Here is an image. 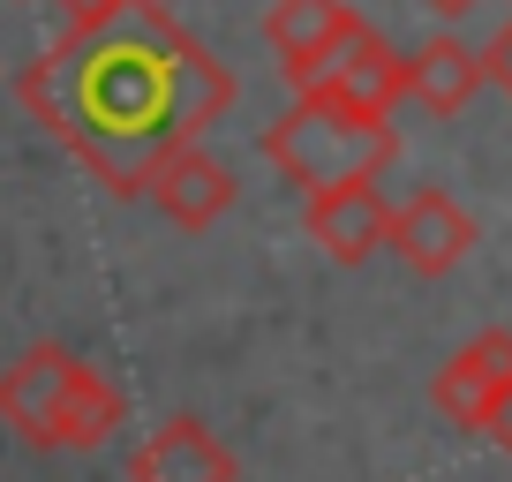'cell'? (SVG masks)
<instances>
[{
  "instance_id": "6da1fadb",
  "label": "cell",
  "mask_w": 512,
  "mask_h": 482,
  "mask_svg": "<svg viewBox=\"0 0 512 482\" xmlns=\"http://www.w3.org/2000/svg\"><path fill=\"white\" fill-rule=\"evenodd\" d=\"M16 98L106 196H151V174L219 129L241 83L166 0H136L98 31H61L16 76Z\"/></svg>"
},
{
  "instance_id": "7a4b0ae2",
  "label": "cell",
  "mask_w": 512,
  "mask_h": 482,
  "mask_svg": "<svg viewBox=\"0 0 512 482\" xmlns=\"http://www.w3.org/2000/svg\"><path fill=\"white\" fill-rule=\"evenodd\" d=\"M0 422L38 452H91L128 422V400L98 362H83L61 339L23 347L0 370Z\"/></svg>"
},
{
  "instance_id": "3957f363",
  "label": "cell",
  "mask_w": 512,
  "mask_h": 482,
  "mask_svg": "<svg viewBox=\"0 0 512 482\" xmlns=\"http://www.w3.org/2000/svg\"><path fill=\"white\" fill-rule=\"evenodd\" d=\"M392 159H400V129L384 113H362L332 91H294V106L264 129V166L287 189H302V204L324 189L377 181Z\"/></svg>"
},
{
  "instance_id": "277c9868",
  "label": "cell",
  "mask_w": 512,
  "mask_h": 482,
  "mask_svg": "<svg viewBox=\"0 0 512 482\" xmlns=\"http://www.w3.org/2000/svg\"><path fill=\"white\" fill-rule=\"evenodd\" d=\"M354 23L362 16H354L347 0H272V8H264V46H272L287 91H317Z\"/></svg>"
},
{
  "instance_id": "5b68a950",
  "label": "cell",
  "mask_w": 512,
  "mask_h": 482,
  "mask_svg": "<svg viewBox=\"0 0 512 482\" xmlns=\"http://www.w3.org/2000/svg\"><path fill=\"white\" fill-rule=\"evenodd\" d=\"M505 392H512V332H475L445 370L430 377L437 415H445L452 430H475V437H490Z\"/></svg>"
},
{
  "instance_id": "8992f818",
  "label": "cell",
  "mask_w": 512,
  "mask_h": 482,
  "mask_svg": "<svg viewBox=\"0 0 512 482\" xmlns=\"http://www.w3.org/2000/svg\"><path fill=\"white\" fill-rule=\"evenodd\" d=\"M475 241H482V226L452 189H415L407 204H392V257L415 279H445Z\"/></svg>"
},
{
  "instance_id": "52a82bcc",
  "label": "cell",
  "mask_w": 512,
  "mask_h": 482,
  "mask_svg": "<svg viewBox=\"0 0 512 482\" xmlns=\"http://www.w3.org/2000/svg\"><path fill=\"white\" fill-rule=\"evenodd\" d=\"M302 234L317 241L332 264H369L377 249H392V204L377 196V181L324 189V196L302 204Z\"/></svg>"
},
{
  "instance_id": "ba28073f",
  "label": "cell",
  "mask_w": 512,
  "mask_h": 482,
  "mask_svg": "<svg viewBox=\"0 0 512 482\" xmlns=\"http://www.w3.org/2000/svg\"><path fill=\"white\" fill-rule=\"evenodd\" d=\"M128 482H241V460L196 415H174L128 452Z\"/></svg>"
},
{
  "instance_id": "9c48e42d",
  "label": "cell",
  "mask_w": 512,
  "mask_h": 482,
  "mask_svg": "<svg viewBox=\"0 0 512 482\" xmlns=\"http://www.w3.org/2000/svg\"><path fill=\"white\" fill-rule=\"evenodd\" d=\"M317 91H332V98H347V106L384 113V121H392V106L407 98V53H400V46H384L369 23H354L347 46L332 53V68H324Z\"/></svg>"
},
{
  "instance_id": "30bf717a",
  "label": "cell",
  "mask_w": 512,
  "mask_h": 482,
  "mask_svg": "<svg viewBox=\"0 0 512 482\" xmlns=\"http://www.w3.org/2000/svg\"><path fill=\"white\" fill-rule=\"evenodd\" d=\"M151 204H159L181 234H204V226H219L226 211H234V174H226L204 144H189L151 174Z\"/></svg>"
},
{
  "instance_id": "8fae6325",
  "label": "cell",
  "mask_w": 512,
  "mask_h": 482,
  "mask_svg": "<svg viewBox=\"0 0 512 482\" xmlns=\"http://www.w3.org/2000/svg\"><path fill=\"white\" fill-rule=\"evenodd\" d=\"M490 83V68H482V46L460 31H430L415 53H407V98L430 113H460L475 106V91Z\"/></svg>"
},
{
  "instance_id": "7c38bea8",
  "label": "cell",
  "mask_w": 512,
  "mask_h": 482,
  "mask_svg": "<svg viewBox=\"0 0 512 482\" xmlns=\"http://www.w3.org/2000/svg\"><path fill=\"white\" fill-rule=\"evenodd\" d=\"M53 8H61L68 31H98V23H113L121 8H136V0H53Z\"/></svg>"
},
{
  "instance_id": "4fadbf2b",
  "label": "cell",
  "mask_w": 512,
  "mask_h": 482,
  "mask_svg": "<svg viewBox=\"0 0 512 482\" xmlns=\"http://www.w3.org/2000/svg\"><path fill=\"white\" fill-rule=\"evenodd\" d=\"M482 68H490V83H497V91L512 98V23H505L497 38H490V46H482Z\"/></svg>"
},
{
  "instance_id": "5bb4252c",
  "label": "cell",
  "mask_w": 512,
  "mask_h": 482,
  "mask_svg": "<svg viewBox=\"0 0 512 482\" xmlns=\"http://www.w3.org/2000/svg\"><path fill=\"white\" fill-rule=\"evenodd\" d=\"M422 8H430V16H437V23H445V31H452V23H460V16H475L482 0H422Z\"/></svg>"
},
{
  "instance_id": "9a60e30c",
  "label": "cell",
  "mask_w": 512,
  "mask_h": 482,
  "mask_svg": "<svg viewBox=\"0 0 512 482\" xmlns=\"http://www.w3.org/2000/svg\"><path fill=\"white\" fill-rule=\"evenodd\" d=\"M490 445L512 460V392H505V407H497V422H490Z\"/></svg>"
}]
</instances>
